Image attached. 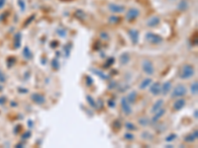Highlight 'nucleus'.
Instances as JSON below:
<instances>
[{
    "label": "nucleus",
    "instance_id": "1",
    "mask_svg": "<svg viewBox=\"0 0 198 148\" xmlns=\"http://www.w3.org/2000/svg\"><path fill=\"white\" fill-rule=\"evenodd\" d=\"M194 68L190 64H185L180 68L179 78L180 79H189L194 75Z\"/></svg>",
    "mask_w": 198,
    "mask_h": 148
},
{
    "label": "nucleus",
    "instance_id": "2",
    "mask_svg": "<svg viewBox=\"0 0 198 148\" xmlns=\"http://www.w3.org/2000/svg\"><path fill=\"white\" fill-rule=\"evenodd\" d=\"M187 93V89L183 85V84H178L177 86L174 87V89L172 90L171 97L172 98H180V97H183L186 95Z\"/></svg>",
    "mask_w": 198,
    "mask_h": 148
},
{
    "label": "nucleus",
    "instance_id": "3",
    "mask_svg": "<svg viewBox=\"0 0 198 148\" xmlns=\"http://www.w3.org/2000/svg\"><path fill=\"white\" fill-rule=\"evenodd\" d=\"M146 40L152 45H159L161 44V43H162V38L161 36L154 34V33L149 32L146 34Z\"/></svg>",
    "mask_w": 198,
    "mask_h": 148
},
{
    "label": "nucleus",
    "instance_id": "4",
    "mask_svg": "<svg viewBox=\"0 0 198 148\" xmlns=\"http://www.w3.org/2000/svg\"><path fill=\"white\" fill-rule=\"evenodd\" d=\"M142 68H143V71L147 75H153L154 72V64L152 63V61H150L148 59L143 60V62H142Z\"/></svg>",
    "mask_w": 198,
    "mask_h": 148
},
{
    "label": "nucleus",
    "instance_id": "5",
    "mask_svg": "<svg viewBox=\"0 0 198 148\" xmlns=\"http://www.w3.org/2000/svg\"><path fill=\"white\" fill-rule=\"evenodd\" d=\"M121 106H122V111H123V113L129 116V114H132L131 104L129 103L128 100H127V98H125V97L121 99Z\"/></svg>",
    "mask_w": 198,
    "mask_h": 148
},
{
    "label": "nucleus",
    "instance_id": "6",
    "mask_svg": "<svg viewBox=\"0 0 198 148\" xmlns=\"http://www.w3.org/2000/svg\"><path fill=\"white\" fill-rule=\"evenodd\" d=\"M108 8L112 13H122L125 11V7L120 4H115V3H110L108 5Z\"/></svg>",
    "mask_w": 198,
    "mask_h": 148
},
{
    "label": "nucleus",
    "instance_id": "7",
    "mask_svg": "<svg viewBox=\"0 0 198 148\" xmlns=\"http://www.w3.org/2000/svg\"><path fill=\"white\" fill-rule=\"evenodd\" d=\"M140 15V11L138 9L136 8H131L128 10V12H127L126 14V18L128 21H133V20H135L137 17H138Z\"/></svg>",
    "mask_w": 198,
    "mask_h": 148
},
{
    "label": "nucleus",
    "instance_id": "8",
    "mask_svg": "<svg viewBox=\"0 0 198 148\" xmlns=\"http://www.w3.org/2000/svg\"><path fill=\"white\" fill-rule=\"evenodd\" d=\"M31 99L32 101L34 102V103H36L38 105H42L44 104L46 102V98L44 95H42V94H39V93H34L32 94L31 96Z\"/></svg>",
    "mask_w": 198,
    "mask_h": 148
},
{
    "label": "nucleus",
    "instance_id": "9",
    "mask_svg": "<svg viewBox=\"0 0 198 148\" xmlns=\"http://www.w3.org/2000/svg\"><path fill=\"white\" fill-rule=\"evenodd\" d=\"M161 84L159 82H154L152 84L151 88H150V92H151L152 95L158 96L161 94Z\"/></svg>",
    "mask_w": 198,
    "mask_h": 148
},
{
    "label": "nucleus",
    "instance_id": "10",
    "mask_svg": "<svg viewBox=\"0 0 198 148\" xmlns=\"http://www.w3.org/2000/svg\"><path fill=\"white\" fill-rule=\"evenodd\" d=\"M129 36H130V39L132 40L134 45H136L139 42V32L135 29H131L129 30Z\"/></svg>",
    "mask_w": 198,
    "mask_h": 148
},
{
    "label": "nucleus",
    "instance_id": "11",
    "mask_svg": "<svg viewBox=\"0 0 198 148\" xmlns=\"http://www.w3.org/2000/svg\"><path fill=\"white\" fill-rule=\"evenodd\" d=\"M164 114H166V109H164V108H161V109H159V111L154 112V116L153 117V119H152V122H153V124H157L159 119H161Z\"/></svg>",
    "mask_w": 198,
    "mask_h": 148
},
{
    "label": "nucleus",
    "instance_id": "12",
    "mask_svg": "<svg viewBox=\"0 0 198 148\" xmlns=\"http://www.w3.org/2000/svg\"><path fill=\"white\" fill-rule=\"evenodd\" d=\"M159 23H161V19H159V17H157V16H153V17L150 18L148 21H147V26L154 28V27L158 26Z\"/></svg>",
    "mask_w": 198,
    "mask_h": 148
},
{
    "label": "nucleus",
    "instance_id": "13",
    "mask_svg": "<svg viewBox=\"0 0 198 148\" xmlns=\"http://www.w3.org/2000/svg\"><path fill=\"white\" fill-rule=\"evenodd\" d=\"M171 81H166V82H164L162 84L161 89V93H162V95L166 96L171 92Z\"/></svg>",
    "mask_w": 198,
    "mask_h": 148
},
{
    "label": "nucleus",
    "instance_id": "14",
    "mask_svg": "<svg viewBox=\"0 0 198 148\" xmlns=\"http://www.w3.org/2000/svg\"><path fill=\"white\" fill-rule=\"evenodd\" d=\"M185 104H186V102H185L184 99L177 98V100H176V102L173 103V109L176 110V111H180L182 108H184Z\"/></svg>",
    "mask_w": 198,
    "mask_h": 148
},
{
    "label": "nucleus",
    "instance_id": "15",
    "mask_svg": "<svg viewBox=\"0 0 198 148\" xmlns=\"http://www.w3.org/2000/svg\"><path fill=\"white\" fill-rule=\"evenodd\" d=\"M197 137H198V131H194L193 132H191L190 134L186 135V136L184 137V141L188 142V143H191V142H194L195 140L197 139Z\"/></svg>",
    "mask_w": 198,
    "mask_h": 148
},
{
    "label": "nucleus",
    "instance_id": "16",
    "mask_svg": "<svg viewBox=\"0 0 198 148\" xmlns=\"http://www.w3.org/2000/svg\"><path fill=\"white\" fill-rule=\"evenodd\" d=\"M162 106H164V100H158L153 105V108H152V113H154V112L159 111V109L162 108Z\"/></svg>",
    "mask_w": 198,
    "mask_h": 148
},
{
    "label": "nucleus",
    "instance_id": "17",
    "mask_svg": "<svg viewBox=\"0 0 198 148\" xmlns=\"http://www.w3.org/2000/svg\"><path fill=\"white\" fill-rule=\"evenodd\" d=\"M21 39H22V35L20 33H17L16 35L14 36V47L18 48L21 45Z\"/></svg>",
    "mask_w": 198,
    "mask_h": 148
},
{
    "label": "nucleus",
    "instance_id": "18",
    "mask_svg": "<svg viewBox=\"0 0 198 148\" xmlns=\"http://www.w3.org/2000/svg\"><path fill=\"white\" fill-rule=\"evenodd\" d=\"M90 71H91V72H93L94 74H96V75H98L99 77H100L101 79H103V80H106V79L108 78V76L106 75V74L104 73L103 71L98 70V69H96V68H91Z\"/></svg>",
    "mask_w": 198,
    "mask_h": 148
},
{
    "label": "nucleus",
    "instance_id": "19",
    "mask_svg": "<svg viewBox=\"0 0 198 148\" xmlns=\"http://www.w3.org/2000/svg\"><path fill=\"white\" fill-rule=\"evenodd\" d=\"M152 79L151 78H146V79H144L143 81H142V83L140 84V86H139V88L140 89H142V90H144V89H146L148 86H150L152 84Z\"/></svg>",
    "mask_w": 198,
    "mask_h": 148
},
{
    "label": "nucleus",
    "instance_id": "20",
    "mask_svg": "<svg viewBox=\"0 0 198 148\" xmlns=\"http://www.w3.org/2000/svg\"><path fill=\"white\" fill-rule=\"evenodd\" d=\"M120 61L122 64H127L130 61V54L128 52H123V54H121L120 57Z\"/></svg>",
    "mask_w": 198,
    "mask_h": 148
},
{
    "label": "nucleus",
    "instance_id": "21",
    "mask_svg": "<svg viewBox=\"0 0 198 148\" xmlns=\"http://www.w3.org/2000/svg\"><path fill=\"white\" fill-rule=\"evenodd\" d=\"M136 99H137V92L136 91L130 92V93H129V95H128V97H127V100H128V102L130 104L135 103Z\"/></svg>",
    "mask_w": 198,
    "mask_h": 148
},
{
    "label": "nucleus",
    "instance_id": "22",
    "mask_svg": "<svg viewBox=\"0 0 198 148\" xmlns=\"http://www.w3.org/2000/svg\"><path fill=\"white\" fill-rule=\"evenodd\" d=\"M23 55H24V57L26 58V59H28V60H30L33 57V54H32L31 50H30V48L28 47H25L24 50H23Z\"/></svg>",
    "mask_w": 198,
    "mask_h": 148
},
{
    "label": "nucleus",
    "instance_id": "23",
    "mask_svg": "<svg viewBox=\"0 0 198 148\" xmlns=\"http://www.w3.org/2000/svg\"><path fill=\"white\" fill-rule=\"evenodd\" d=\"M86 100H87L88 104H89V106H91V108L97 109V104H96V102L94 101V99H93L90 95L86 96Z\"/></svg>",
    "mask_w": 198,
    "mask_h": 148
},
{
    "label": "nucleus",
    "instance_id": "24",
    "mask_svg": "<svg viewBox=\"0 0 198 148\" xmlns=\"http://www.w3.org/2000/svg\"><path fill=\"white\" fill-rule=\"evenodd\" d=\"M177 8H178V10H181V11H184V10L188 8V3H187L186 0H181L179 2L178 6H177Z\"/></svg>",
    "mask_w": 198,
    "mask_h": 148
},
{
    "label": "nucleus",
    "instance_id": "25",
    "mask_svg": "<svg viewBox=\"0 0 198 148\" xmlns=\"http://www.w3.org/2000/svg\"><path fill=\"white\" fill-rule=\"evenodd\" d=\"M190 91H191L192 95H196L197 92H198V83L195 81L194 83L191 84V87H190Z\"/></svg>",
    "mask_w": 198,
    "mask_h": 148
},
{
    "label": "nucleus",
    "instance_id": "26",
    "mask_svg": "<svg viewBox=\"0 0 198 148\" xmlns=\"http://www.w3.org/2000/svg\"><path fill=\"white\" fill-rule=\"evenodd\" d=\"M139 124H141L142 126H147L150 124V121H149V119L146 118V117H143V118L139 119Z\"/></svg>",
    "mask_w": 198,
    "mask_h": 148
},
{
    "label": "nucleus",
    "instance_id": "27",
    "mask_svg": "<svg viewBox=\"0 0 198 148\" xmlns=\"http://www.w3.org/2000/svg\"><path fill=\"white\" fill-rule=\"evenodd\" d=\"M125 126H126V128L128 129V131H135V129L137 128L136 127V126L135 124H133V122H130V121H127L126 124H125Z\"/></svg>",
    "mask_w": 198,
    "mask_h": 148
},
{
    "label": "nucleus",
    "instance_id": "28",
    "mask_svg": "<svg viewBox=\"0 0 198 148\" xmlns=\"http://www.w3.org/2000/svg\"><path fill=\"white\" fill-rule=\"evenodd\" d=\"M119 22H120V18L117 16H111L109 18V23H111V24H117Z\"/></svg>",
    "mask_w": 198,
    "mask_h": 148
},
{
    "label": "nucleus",
    "instance_id": "29",
    "mask_svg": "<svg viewBox=\"0 0 198 148\" xmlns=\"http://www.w3.org/2000/svg\"><path fill=\"white\" fill-rule=\"evenodd\" d=\"M52 66H53V68L55 70H58L60 68V62L57 58H54V59L52 60Z\"/></svg>",
    "mask_w": 198,
    "mask_h": 148
},
{
    "label": "nucleus",
    "instance_id": "30",
    "mask_svg": "<svg viewBox=\"0 0 198 148\" xmlns=\"http://www.w3.org/2000/svg\"><path fill=\"white\" fill-rule=\"evenodd\" d=\"M57 33H58V35H60V37H62V38H65V35H67V31L65 29H62V28L58 29Z\"/></svg>",
    "mask_w": 198,
    "mask_h": 148
},
{
    "label": "nucleus",
    "instance_id": "31",
    "mask_svg": "<svg viewBox=\"0 0 198 148\" xmlns=\"http://www.w3.org/2000/svg\"><path fill=\"white\" fill-rule=\"evenodd\" d=\"M74 16L78 18V19H83V18H84V12L81 11V10H77V11L75 12Z\"/></svg>",
    "mask_w": 198,
    "mask_h": 148
},
{
    "label": "nucleus",
    "instance_id": "32",
    "mask_svg": "<svg viewBox=\"0 0 198 148\" xmlns=\"http://www.w3.org/2000/svg\"><path fill=\"white\" fill-rule=\"evenodd\" d=\"M85 83H86V85H87V86H91L93 84V79L91 78L90 76L86 75L85 76Z\"/></svg>",
    "mask_w": 198,
    "mask_h": 148
},
{
    "label": "nucleus",
    "instance_id": "33",
    "mask_svg": "<svg viewBox=\"0 0 198 148\" xmlns=\"http://www.w3.org/2000/svg\"><path fill=\"white\" fill-rule=\"evenodd\" d=\"M176 137H177V135H176V134H174V133H171V135H169V136H167L166 138V141H167V142L173 141L174 139H176Z\"/></svg>",
    "mask_w": 198,
    "mask_h": 148
},
{
    "label": "nucleus",
    "instance_id": "34",
    "mask_svg": "<svg viewBox=\"0 0 198 148\" xmlns=\"http://www.w3.org/2000/svg\"><path fill=\"white\" fill-rule=\"evenodd\" d=\"M31 135H32L31 131H28L25 132V133H23V134H22V139H23V140H26V139L29 138V137H31Z\"/></svg>",
    "mask_w": 198,
    "mask_h": 148
},
{
    "label": "nucleus",
    "instance_id": "35",
    "mask_svg": "<svg viewBox=\"0 0 198 148\" xmlns=\"http://www.w3.org/2000/svg\"><path fill=\"white\" fill-rule=\"evenodd\" d=\"M18 4L21 11H25V0H18Z\"/></svg>",
    "mask_w": 198,
    "mask_h": 148
},
{
    "label": "nucleus",
    "instance_id": "36",
    "mask_svg": "<svg viewBox=\"0 0 198 148\" xmlns=\"http://www.w3.org/2000/svg\"><path fill=\"white\" fill-rule=\"evenodd\" d=\"M124 137H125V139L127 140H133L134 139V135L131 133V132H127V133L124 135Z\"/></svg>",
    "mask_w": 198,
    "mask_h": 148
},
{
    "label": "nucleus",
    "instance_id": "37",
    "mask_svg": "<svg viewBox=\"0 0 198 148\" xmlns=\"http://www.w3.org/2000/svg\"><path fill=\"white\" fill-rule=\"evenodd\" d=\"M6 80V77H5V74L0 70V82H5Z\"/></svg>",
    "mask_w": 198,
    "mask_h": 148
},
{
    "label": "nucleus",
    "instance_id": "38",
    "mask_svg": "<svg viewBox=\"0 0 198 148\" xmlns=\"http://www.w3.org/2000/svg\"><path fill=\"white\" fill-rule=\"evenodd\" d=\"M70 47H70L68 48H67V47H65V57H70Z\"/></svg>",
    "mask_w": 198,
    "mask_h": 148
},
{
    "label": "nucleus",
    "instance_id": "39",
    "mask_svg": "<svg viewBox=\"0 0 198 148\" xmlns=\"http://www.w3.org/2000/svg\"><path fill=\"white\" fill-rule=\"evenodd\" d=\"M113 62H114V58H113V57H110V58L108 59L107 62H106V64H105V65H106V66H110Z\"/></svg>",
    "mask_w": 198,
    "mask_h": 148
},
{
    "label": "nucleus",
    "instance_id": "40",
    "mask_svg": "<svg viewBox=\"0 0 198 148\" xmlns=\"http://www.w3.org/2000/svg\"><path fill=\"white\" fill-rule=\"evenodd\" d=\"M101 38L104 40H107L108 39V34H106V33H101Z\"/></svg>",
    "mask_w": 198,
    "mask_h": 148
},
{
    "label": "nucleus",
    "instance_id": "41",
    "mask_svg": "<svg viewBox=\"0 0 198 148\" xmlns=\"http://www.w3.org/2000/svg\"><path fill=\"white\" fill-rule=\"evenodd\" d=\"M34 18H35V16H34V15H33V16H31V17H30V19H29V20H27V22H26V24H25V26H27V25H29L30 23L32 22V20L34 19Z\"/></svg>",
    "mask_w": 198,
    "mask_h": 148
},
{
    "label": "nucleus",
    "instance_id": "42",
    "mask_svg": "<svg viewBox=\"0 0 198 148\" xmlns=\"http://www.w3.org/2000/svg\"><path fill=\"white\" fill-rule=\"evenodd\" d=\"M5 2H6V0H0V9H2L4 7Z\"/></svg>",
    "mask_w": 198,
    "mask_h": 148
},
{
    "label": "nucleus",
    "instance_id": "43",
    "mask_svg": "<svg viewBox=\"0 0 198 148\" xmlns=\"http://www.w3.org/2000/svg\"><path fill=\"white\" fill-rule=\"evenodd\" d=\"M115 105H116L115 102H112V101L109 102V106H110V108H113V107L115 106Z\"/></svg>",
    "mask_w": 198,
    "mask_h": 148
},
{
    "label": "nucleus",
    "instance_id": "44",
    "mask_svg": "<svg viewBox=\"0 0 198 148\" xmlns=\"http://www.w3.org/2000/svg\"><path fill=\"white\" fill-rule=\"evenodd\" d=\"M3 103H5V97L0 98V104H3Z\"/></svg>",
    "mask_w": 198,
    "mask_h": 148
},
{
    "label": "nucleus",
    "instance_id": "45",
    "mask_svg": "<svg viewBox=\"0 0 198 148\" xmlns=\"http://www.w3.org/2000/svg\"><path fill=\"white\" fill-rule=\"evenodd\" d=\"M197 114H198V112H197V110H195V113H194V114H195V118H197Z\"/></svg>",
    "mask_w": 198,
    "mask_h": 148
},
{
    "label": "nucleus",
    "instance_id": "46",
    "mask_svg": "<svg viewBox=\"0 0 198 148\" xmlns=\"http://www.w3.org/2000/svg\"><path fill=\"white\" fill-rule=\"evenodd\" d=\"M29 126H33V124H32V121H29Z\"/></svg>",
    "mask_w": 198,
    "mask_h": 148
},
{
    "label": "nucleus",
    "instance_id": "47",
    "mask_svg": "<svg viewBox=\"0 0 198 148\" xmlns=\"http://www.w3.org/2000/svg\"><path fill=\"white\" fill-rule=\"evenodd\" d=\"M169 1H176V0H169Z\"/></svg>",
    "mask_w": 198,
    "mask_h": 148
}]
</instances>
